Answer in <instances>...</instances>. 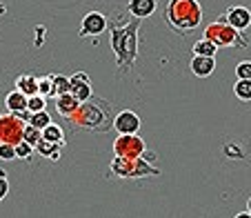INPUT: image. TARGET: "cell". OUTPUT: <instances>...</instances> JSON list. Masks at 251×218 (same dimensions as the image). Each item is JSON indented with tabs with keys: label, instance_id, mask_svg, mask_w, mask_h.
<instances>
[{
	"label": "cell",
	"instance_id": "obj_27",
	"mask_svg": "<svg viewBox=\"0 0 251 218\" xmlns=\"http://www.w3.org/2000/svg\"><path fill=\"white\" fill-rule=\"evenodd\" d=\"M236 76L240 81H251V60H242L236 65Z\"/></svg>",
	"mask_w": 251,
	"mask_h": 218
},
{
	"label": "cell",
	"instance_id": "obj_15",
	"mask_svg": "<svg viewBox=\"0 0 251 218\" xmlns=\"http://www.w3.org/2000/svg\"><path fill=\"white\" fill-rule=\"evenodd\" d=\"M127 9L136 20H145L156 11V0H129Z\"/></svg>",
	"mask_w": 251,
	"mask_h": 218
},
{
	"label": "cell",
	"instance_id": "obj_10",
	"mask_svg": "<svg viewBox=\"0 0 251 218\" xmlns=\"http://www.w3.org/2000/svg\"><path fill=\"white\" fill-rule=\"evenodd\" d=\"M69 94H74L80 103H87V100L94 96V89H91V81L85 71H76L74 76L69 78Z\"/></svg>",
	"mask_w": 251,
	"mask_h": 218
},
{
	"label": "cell",
	"instance_id": "obj_28",
	"mask_svg": "<svg viewBox=\"0 0 251 218\" xmlns=\"http://www.w3.org/2000/svg\"><path fill=\"white\" fill-rule=\"evenodd\" d=\"M7 194H9V180H7V171L0 169V203L7 198Z\"/></svg>",
	"mask_w": 251,
	"mask_h": 218
},
{
	"label": "cell",
	"instance_id": "obj_20",
	"mask_svg": "<svg viewBox=\"0 0 251 218\" xmlns=\"http://www.w3.org/2000/svg\"><path fill=\"white\" fill-rule=\"evenodd\" d=\"M194 56H209V58H216V54H218V47L213 43H209L207 38H200L194 43Z\"/></svg>",
	"mask_w": 251,
	"mask_h": 218
},
{
	"label": "cell",
	"instance_id": "obj_6",
	"mask_svg": "<svg viewBox=\"0 0 251 218\" xmlns=\"http://www.w3.org/2000/svg\"><path fill=\"white\" fill-rule=\"evenodd\" d=\"M27 120L18 114H2L0 118V145H20L25 138Z\"/></svg>",
	"mask_w": 251,
	"mask_h": 218
},
{
	"label": "cell",
	"instance_id": "obj_5",
	"mask_svg": "<svg viewBox=\"0 0 251 218\" xmlns=\"http://www.w3.org/2000/svg\"><path fill=\"white\" fill-rule=\"evenodd\" d=\"M111 174L118 178H147V176H160V169L145 158H120L114 156L111 161Z\"/></svg>",
	"mask_w": 251,
	"mask_h": 218
},
{
	"label": "cell",
	"instance_id": "obj_33",
	"mask_svg": "<svg viewBox=\"0 0 251 218\" xmlns=\"http://www.w3.org/2000/svg\"><path fill=\"white\" fill-rule=\"evenodd\" d=\"M247 212H249V214H251V198H249V200H247Z\"/></svg>",
	"mask_w": 251,
	"mask_h": 218
},
{
	"label": "cell",
	"instance_id": "obj_9",
	"mask_svg": "<svg viewBox=\"0 0 251 218\" xmlns=\"http://www.w3.org/2000/svg\"><path fill=\"white\" fill-rule=\"evenodd\" d=\"M114 129L118 132V136H133L140 132V116L131 109H123L114 118Z\"/></svg>",
	"mask_w": 251,
	"mask_h": 218
},
{
	"label": "cell",
	"instance_id": "obj_14",
	"mask_svg": "<svg viewBox=\"0 0 251 218\" xmlns=\"http://www.w3.org/2000/svg\"><path fill=\"white\" fill-rule=\"evenodd\" d=\"M80 100L76 98L74 94H62L56 98V111L60 116H65V118H71V116L78 111V107H80Z\"/></svg>",
	"mask_w": 251,
	"mask_h": 218
},
{
	"label": "cell",
	"instance_id": "obj_1",
	"mask_svg": "<svg viewBox=\"0 0 251 218\" xmlns=\"http://www.w3.org/2000/svg\"><path fill=\"white\" fill-rule=\"evenodd\" d=\"M138 29L140 20L136 18L125 20L123 16H116V23H111V52L120 74H129L138 60Z\"/></svg>",
	"mask_w": 251,
	"mask_h": 218
},
{
	"label": "cell",
	"instance_id": "obj_3",
	"mask_svg": "<svg viewBox=\"0 0 251 218\" xmlns=\"http://www.w3.org/2000/svg\"><path fill=\"white\" fill-rule=\"evenodd\" d=\"M109 103L98 98H89L78 107V111L69 118L71 125H76L78 129H87V132H107V127H114V120L109 116Z\"/></svg>",
	"mask_w": 251,
	"mask_h": 218
},
{
	"label": "cell",
	"instance_id": "obj_2",
	"mask_svg": "<svg viewBox=\"0 0 251 218\" xmlns=\"http://www.w3.org/2000/svg\"><path fill=\"white\" fill-rule=\"evenodd\" d=\"M165 23L178 33H189L202 23V7L198 0H169L165 7Z\"/></svg>",
	"mask_w": 251,
	"mask_h": 218
},
{
	"label": "cell",
	"instance_id": "obj_30",
	"mask_svg": "<svg viewBox=\"0 0 251 218\" xmlns=\"http://www.w3.org/2000/svg\"><path fill=\"white\" fill-rule=\"evenodd\" d=\"M43 43H45V27H36V40H33V45L40 47Z\"/></svg>",
	"mask_w": 251,
	"mask_h": 218
},
{
	"label": "cell",
	"instance_id": "obj_32",
	"mask_svg": "<svg viewBox=\"0 0 251 218\" xmlns=\"http://www.w3.org/2000/svg\"><path fill=\"white\" fill-rule=\"evenodd\" d=\"M0 14H7V5H2V2H0Z\"/></svg>",
	"mask_w": 251,
	"mask_h": 218
},
{
	"label": "cell",
	"instance_id": "obj_26",
	"mask_svg": "<svg viewBox=\"0 0 251 218\" xmlns=\"http://www.w3.org/2000/svg\"><path fill=\"white\" fill-rule=\"evenodd\" d=\"M33 154H36V147H31L29 142H20V145H16V158H23V161H27V158H31Z\"/></svg>",
	"mask_w": 251,
	"mask_h": 218
},
{
	"label": "cell",
	"instance_id": "obj_24",
	"mask_svg": "<svg viewBox=\"0 0 251 218\" xmlns=\"http://www.w3.org/2000/svg\"><path fill=\"white\" fill-rule=\"evenodd\" d=\"M38 94L45 96V98H53L51 74H47V76H38Z\"/></svg>",
	"mask_w": 251,
	"mask_h": 218
},
{
	"label": "cell",
	"instance_id": "obj_16",
	"mask_svg": "<svg viewBox=\"0 0 251 218\" xmlns=\"http://www.w3.org/2000/svg\"><path fill=\"white\" fill-rule=\"evenodd\" d=\"M16 89L20 91V94H25L29 98V96H36L38 94V76L36 74H20L18 78H16Z\"/></svg>",
	"mask_w": 251,
	"mask_h": 218
},
{
	"label": "cell",
	"instance_id": "obj_31",
	"mask_svg": "<svg viewBox=\"0 0 251 218\" xmlns=\"http://www.w3.org/2000/svg\"><path fill=\"white\" fill-rule=\"evenodd\" d=\"M233 218H251V214L249 212H240V214H236Z\"/></svg>",
	"mask_w": 251,
	"mask_h": 218
},
{
	"label": "cell",
	"instance_id": "obj_11",
	"mask_svg": "<svg viewBox=\"0 0 251 218\" xmlns=\"http://www.w3.org/2000/svg\"><path fill=\"white\" fill-rule=\"evenodd\" d=\"M223 18H225V23L231 25L233 29L245 31V29L251 25V9L249 7H245V5H231Z\"/></svg>",
	"mask_w": 251,
	"mask_h": 218
},
{
	"label": "cell",
	"instance_id": "obj_22",
	"mask_svg": "<svg viewBox=\"0 0 251 218\" xmlns=\"http://www.w3.org/2000/svg\"><path fill=\"white\" fill-rule=\"evenodd\" d=\"M233 94H236L238 100H251V81H240L238 78L236 85H233Z\"/></svg>",
	"mask_w": 251,
	"mask_h": 218
},
{
	"label": "cell",
	"instance_id": "obj_4",
	"mask_svg": "<svg viewBox=\"0 0 251 218\" xmlns=\"http://www.w3.org/2000/svg\"><path fill=\"white\" fill-rule=\"evenodd\" d=\"M202 38H207L209 43H213L216 47H233V49H245L247 47V38L245 33L238 31V29H233L231 25L225 23V18L220 16L216 23H211L207 29H204Z\"/></svg>",
	"mask_w": 251,
	"mask_h": 218
},
{
	"label": "cell",
	"instance_id": "obj_19",
	"mask_svg": "<svg viewBox=\"0 0 251 218\" xmlns=\"http://www.w3.org/2000/svg\"><path fill=\"white\" fill-rule=\"evenodd\" d=\"M25 120H27V125L40 129V132H43L45 127H49V125H51V116H49L47 109H45V111H36V114H29V111H27Z\"/></svg>",
	"mask_w": 251,
	"mask_h": 218
},
{
	"label": "cell",
	"instance_id": "obj_23",
	"mask_svg": "<svg viewBox=\"0 0 251 218\" xmlns=\"http://www.w3.org/2000/svg\"><path fill=\"white\" fill-rule=\"evenodd\" d=\"M45 109H47V98H45V96L36 94V96H29V98H27V111H29V114L45 111Z\"/></svg>",
	"mask_w": 251,
	"mask_h": 218
},
{
	"label": "cell",
	"instance_id": "obj_7",
	"mask_svg": "<svg viewBox=\"0 0 251 218\" xmlns=\"http://www.w3.org/2000/svg\"><path fill=\"white\" fill-rule=\"evenodd\" d=\"M114 152L120 158H142V154L147 152V142L142 140L138 134H133V136H118L114 140Z\"/></svg>",
	"mask_w": 251,
	"mask_h": 218
},
{
	"label": "cell",
	"instance_id": "obj_12",
	"mask_svg": "<svg viewBox=\"0 0 251 218\" xmlns=\"http://www.w3.org/2000/svg\"><path fill=\"white\" fill-rule=\"evenodd\" d=\"M191 67V74L198 78H209L216 71V58H209V56H194L189 62Z\"/></svg>",
	"mask_w": 251,
	"mask_h": 218
},
{
	"label": "cell",
	"instance_id": "obj_18",
	"mask_svg": "<svg viewBox=\"0 0 251 218\" xmlns=\"http://www.w3.org/2000/svg\"><path fill=\"white\" fill-rule=\"evenodd\" d=\"M36 152H38L43 158H49L51 163L60 161V156H62V152H60V147H58V145H51V142L43 140V138H40V142L36 145Z\"/></svg>",
	"mask_w": 251,
	"mask_h": 218
},
{
	"label": "cell",
	"instance_id": "obj_8",
	"mask_svg": "<svg viewBox=\"0 0 251 218\" xmlns=\"http://www.w3.org/2000/svg\"><path fill=\"white\" fill-rule=\"evenodd\" d=\"M107 27H109V20H107V16L100 14V11H89V14L82 18V25H80V31H78V36H80V38L100 36L102 31H107Z\"/></svg>",
	"mask_w": 251,
	"mask_h": 218
},
{
	"label": "cell",
	"instance_id": "obj_13",
	"mask_svg": "<svg viewBox=\"0 0 251 218\" xmlns=\"http://www.w3.org/2000/svg\"><path fill=\"white\" fill-rule=\"evenodd\" d=\"M5 105H7V111L9 114H18V116H27V96L20 94L18 89L9 91V94L5 96Z\"/></svg>",
	"mask_w": 251,
	"mask_h": 218
},
{
	"label": "cell",
	"instance_id": "obj_17",
	"mask_svg": "<svg viewBox=\"0 0 251 218\" xmlns=\"http://www.w3.org/2000/svg\"><path fill=\"white\" fill-rule=\"evenodd\" d=\"M43 140L51 142V145H58V147H65V132H62L60 125L51 123L49 127L43 129Z\"/></svg>",
	"mask_w": 251,
	"mask_h": 218
},
{
	"label": "cell",
	"instance_id": "obj_21",
	"mask_svg": "<svg viewBox=\"0 0 251 218\" xmlns=\"http://www.w3.org/2000/svg\"><path fill=\"white\" fill-rule=\"evenodd\" d=\"M51 82H53V98L62 94H69V78L62 74H51Z\"/></svg>",
	"mask_w": 251,
	"mask_h": 218
},
{
	"label": "cell",
	"instance_id": "obj_25",
	"mask_svg": "<svg viewBox=\"0 0 251 218\" xmlns=\"http://www.w3.org/2000/svg\"><path fill=\"white\" fill-rule=\"evenodd\" d=\"M40 138H43V132H40V129L31 127V125H27V127H25V138H23V140L29 142L31 147H36V145H38Z\"/></svg>",
	"mask_w": 251,
	"mask_h": 218
},
{
	"label": "cell",
	"instance_id": "obj_29",
	"mask_svg": "<svg viewBox=\"0 0 251 218\" xmlns=\"http://www.w3.org/2000/svg\"><path fill=\"white\" fill-rule=\"evenodd\" d=\"M16 147L14 145H0V161H14Z\"/></svg>",
	"mask_w": 251,
	"mask_h": 218
},
{
	"label": "cell",
	"instance_id": "obj_34",
	"mask_svg": "<svg viewBox=\"0 0 251 218\" xmlns=\"http://www.w3.org/2000/svg\"><path fill=\"white\" fill-rule=\"evenodd\" d=\"M0 118H2V114H0Z\"/></svg>",
	"mask_w": 251,
	"mask_h": 218
}]
</instances>
